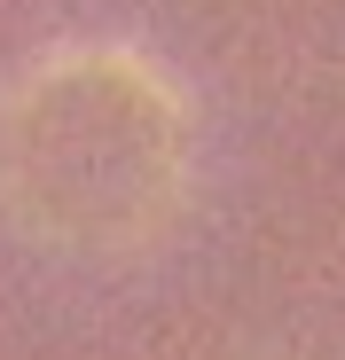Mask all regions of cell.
<instances>
[{"mask_svg": "<svg viewBox=\"0 0 345 360\" xmlns=\"http://www.w3.org/2000/svg\"><path fill=\"white\" fill-rule=\"evenodd\" d=\"M181 102L134 55L71 47L47 55L0 102V165L63 219H134L181 165Z\"/></svg>", "mask_w": 345, "mask_h": 360, "instance_id": "1", "label": "cell"}]
</instances>
